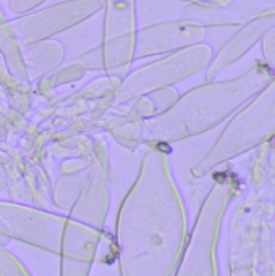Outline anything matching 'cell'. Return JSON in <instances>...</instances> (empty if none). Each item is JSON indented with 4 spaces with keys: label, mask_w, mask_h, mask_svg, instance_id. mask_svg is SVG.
Returning a JSON list of instances; mask_svg holds the SVG:
<instances>
[{
    "label": "cell",
    "mask_w": 275,
    "mask_h": 276,
    "mask_svg": "<svg viewBox=\"0 0 275 276\" xmlns=\"http://www.w3.org/2000/svg\"><path fill=\"white\" fill-rule=\"evenodd\" d=\"M157 149L160 150V152H165V154H170L172 152V149L169 147V144H165V142H157Z\"/></svg>",
    "instance_id": "1"
}]
</instances>
